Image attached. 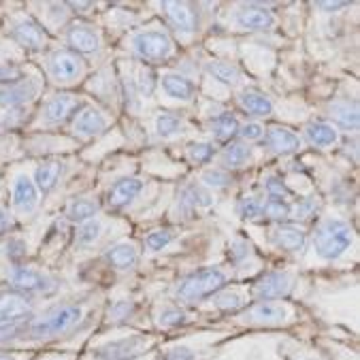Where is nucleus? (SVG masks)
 <instances>
[{
    "label": "nucleus",
    "instance_id": "obj_1",
    "mask_svg": "<svg viewBox=\"0 0 360 360\" xmlns=\"http://www.w3.org/2000/svg\"><path fill=\"white\" fill-rule=\"evenodd\" d=\"M84 318H86V311L82 305H75V303L58 305L39 318L32 316L30 320H26L22 326L20 339H34V341L56 339V337L73 333L84 322Z\"/></svg>",
    "mask_w": 360,
    "mask_h": 360
},
{
    "label": "nucleus",
    "instance_id": "obj_2",
    "mask_svg": "<svg viewBox=\"0 0 360 360\" xmlns=\"http://www.w3.org/2000/svg\"><path fill=\"white\" fill-rule=\"evenodd\" d=\"M226 285V275L220 269H200L194 271L190 275H186L184 279L177 281L175 285V299L184 305H192L196 301H202L207 297H213L215 292L224 290Z\"/></svg>",
    "mask_w": 360,
    "mask_h": 360
},
{
    "label": "nucleus",
    "instance_id": "obj_3",
    "mask_svg": "<svg viewBox=\"0 0 360 360\" xmlns=\"http://www.w3.org/2000/svg\"><path fill=\"white\" fill-rule=\"evenodd\" d=\"M354 243V231L347 222L328 218L314 233V250L322 260H339Z\"/></svg>",
    "mask_w": 360,
    "mask_h": 360
},
{
    "label": "nucleus",
    "instance_id": "obj_4",
    "mask_svg": "<svg viewBox=\"0 0 360 360\" xmlns=\"http://www.w3.org/2000/svg\"><path fill=\"white\" fill-rule=\"evenodd\" d=\"M152 347H154V337L143 333H128L94 345L90 352V360H139Z\"/></svg>",
    "mask_w": 360,
    "mask_h": 360
},
{
    "label": "nucleus",
    "instance_id": "obj_5",
    "mask_svg": "<svg viewBox=\"0 0 360 360\" xmlns=\"http://www.w3.org/2000/svg\"><path fill=\"white\" fill-rule=\"evenodd\" d=\"M130 49L136 58L146 62L167 60L173 53V41L162 28H146L130 37Z\"/></svg>",
    "mask_w": 360,
    "mask_h": 360
},
{
    "label": "nucleus",
    "instance_id": "obj_6",
    "mask_svg": "<svg viewBox=\"0 0 360 360\" xmlns=\"http://www.w3.org/2000/svg\"><path fill=\"white\" fill-rule=\"evenodd\" d=\"M239 322L248 326H285L292 322V309L281 301H258L248 309H241Z\"/></svg>",
    "mask_w": 360,
    "mask_h": 360
},
{
    "label": "nucleus",
    "instance_id": "obj_7",
    "mask_svg": "<svg viewBox=\"0 0 360 360\" xmlns=\"http://www.w3.org/2000/svg\"><path fill=\"white\" fill-rule=\"evenodd\" d=\"M47 73H49L51 82H56L60 86H70L84 77L86 66L77 53H73L70 49H58L47 60Z\"/></svg>",
    "mask_w": 360,
    "mask_h": 360
},
{
    "label": "nucleus",
    "instance_id": "obj_8",
    "mask_svg": "<svg viewBox=\"0 0 360 360\" xmlns=\"http://www.w3.org/2000/svg\"><path fill=\"white\" fill-rule=\"evenodd\" d=\"M9 283L15 288L20 295H49L53 292L58 283L51 275L32 269V266H15L9 273Z\"/></svg>",
    "mask_w": 360,
    "mask_h": 360
},
{
    "label": "nucleus",
    "instance_id": "obj_9",
    "mask_svg": "<svg viewBox=\"0 0 360 360\" xmlns=\"http://www.w3.org/2000/svg\"><path fill=\"white\" fill-rule=\"evenodd\" d=\"M295 288V277L290 273H269L254 285V297L258 301H279L285 299Z\"/></svg>",
    "mask_w": 360,
    "mask_h": 360
},
{
    "label": "nucleus",
    "instance_id": "obj_10",
    "mask_svg": "<svg viewBox=\"0 0 360 360\" xmlns=\"http://www.w3.org/2000/svg\"><path fill=\"white\" fill-rule=\"evenodd\" d=\"M160 9H165V15L177 34L192 37L198 30V15H196L192 5H188V3H162Z\"/></svg>",
    "mask_w": 360,
    "mask_h": 360
},
{
    "label": "nucleus",
    "instance_id": "obj_11",
    "mask_svg": "<svg viewBox=\"0 0 360 360\" xmlns=\"http://www.w3.org/2000/svg\"><path fill=\"white\" fill-rule=\"evenodd\" d=\"M66 43L73 53H96L101 49V34L94 26L77 22L66 30Z\"/></svg>",
    "mask_w": 360,
    "mask_h": 360
},
{
    "label": "nucleus",
    "instance_id": "obj_12",
    "mask_svg": "<svg viewBox=\"0 0 360 360\" xmlns=\"http://www.w3.org/2000/svg\"><path fill=\"white\" fill-rule=\"evenodd\" d=\"M32 318V301L20 292H5L0 295V326L24 322Z\"/></svg>",
    "mask_w": 360,
    "mask_h": 360
},
{
    "label": "nucleus",
    "instance_id": "obj_13",
    "mask_svg": "<svg viewBox=\"0 0 360 360\" xmlns=\"http://www.w3.org/2000/svg\"><path fill=\"white\" fill-rule=\"evenodd\" d=\"M107 124H109V120H107V115L101 109H96V107H84L77 113L75 122H73V132L79 139H94L101 132H105Z\"/></svg>",
    "mask_w": 360,
    "mask_h": 360
},
{
    "label": "nucleus",
    "instance_id": "obj_14",
    "mask_svg": "<svg viewBox=\"0 0 360 360\" xmlns=\"http://www.w3.org/2000/svg\"><path fill=\"white\" fill-rule=\"evenodd\" d=\"M13 207L20 215H30L39 207V190L28 175H18L13 181Z\"/></svg>",
    "mask_w": 360,
    "mask_h": 360
},
{
    "label": "nucleus",
    "instance_id": "obj_15",
    "mask_svg": "<svg viewBox=\"0 0 360 360\" xmlns=\"http://www.w3.org/2000/svg\"><path fill=\"white\" fill-rule=\"evenodd\" d=\"M235 22L245 30H271L277 20L264 5H245L241 11H237Z\"/></svg>",
    "mask_w": 360,
    "mask_h": 360
},
{
    "label": "nucleus",
    "instance_id": "obj_16",
    "mask_svg": "<svg viewBox=\"0 0 360 360\" xmlns=\"http://www.w3.org/2000/svg\"><path fill=\"white\" fill-rule=\"evenodd\" d=\"M11 37H13V41L18 45L26 47V49H32V51L43 49L45 43H47V34H45L43 26L37 24L34 20H22V22H18L13 26V30H11Z\"/></svg>",
    "mask_w": 360,
    "mask_h": 360
},
{
    "label": "nucleus",
    "instance_id": "obj_17",
    "mask_svg": "<svg viewBox=\"0 0 360 360\" xmlns=\"http://www.w3.org/2000/svg\"><path fill=\"white\" fill-rule=\"evenodd\" d=\"M143 190V181L136 177H124L113 184V188L107 192V205L111 209H124L128 207Z\"/></svg>",
    "mask_w": 360,
    "mask_h": 360
},
{
    "label": "nucleus",
    "instance_id": "obj_18",
    "mask_svg": "<svg viewBox=\"0 0 360 360\" xmlns=\"http://www.w3.org/2000/svg\"><path fill=\"white\" fill-rule=\"evenodd\" d=\"M77 107H79L77 96H73V94H56L43 107V122L45 124H60Z\"/></svg>",
    "mask_w": 360,
    "mask_h": 360
},
{
    "label": "nucleus",
    "instance_id": "obj_19",
    "mask_svg": "<svg viewBox=\"0 0 360 360\" xmlns=\"http://www.w3.org/2000/svg\"><path fill=\"white\" fill-rule=\"evenodd\" d=\"M160 86H162V92L173 98V101H179V103H190L196 94V88L194 84L179 75V73H165L160 77Z\"/></svg>",
    "mask_w": 360,
    "mask_h": 360
},
{
    "label": "nucleus",
    "instance_id": "obj_20",
    "mask_svg": "<svg viewBox=\"0 0 360 360\" xmlns=\"http://www.w3.org/2000/svg\"><path fill=\"white\" fill-rule=\"evenodd\" d=\"M266 146L275 154H292L301 148V139L292 130H288L283 126H273L266 132Z\"/></svg>",
    "mask_w": 360,
    "mask_h": 360
},
{
    "label": "nucleus",
    "instance_id": "obj_21",
    "mask_svg": "<svg viewBox=\"0 0 360 360\" xmlns=\"http://www.w3.org/2000/svg\"><path fill=\"white\" fill-rule=\"evenodd\" d=\"M213 205V196L207 188L198 186V184H190L181 190L179 194V209L184 213H194L198 209L211 207Z\"/></svg>",
    "mask_w": 360,
    "mask_h": 360
},
{
    "label": "nucleus",
    "instance_id": "obj_22",
    "mask_svg": "<svg viewBox=\"0 0 360 360\" xmlns=\"http://www.w3.org/2000/svg\"><path fill=\"white\" fill-rule=\"evenodd\" d=\"M328 115L333 117V122L339 126V128H343V130H358V122H360V115H358V105L352 101H335V103H330V107H328ZM335 126V128H337Z\"/></svg>",
    "mask_w": 360,
    "mask_h": 360
},
{
    "label": "nucleus",
    "instance_id": "obj_23",
    "mask_svg": "<svg viewBox=\"0 0 360 360\" xmlns=\"http://www.w3.org/2000/svg\"><path fill=\"white\" fill-rule=\"evenodd\" d=\"M305 139L311 143L314 148H320V150H328L333 148L335 143L339 141V130L333 126V124H326V122H314L305 128Z\"/></svg>",
    "mask_w": 360,
    "mask_h": 360
},
{
    "label": "nucleus",
    "instance_id": "obj_24",
    "mask_svg": "<svg viewBox=\"0 0 360 360\" xmlns=\"http://www.w3.org/2000/svg\"><path fill=\"white\" fill-rule=\"evenodd\" d=\"M273 243L285 252H301L305 248V233L299 226H277L271 233Z\"/></svg>",
    "mask_w": 360,
    "mask_h": 360
},
{
    "label": "nucleus",
    "instance_id": "obj_25",
    "mask_svg": "<svg viewBox=\"0 0 360 360\" xmlns=\"http://www.w3.org/2000/svg\"><path fill=\"white\" fill-rule=\"evenodd\" d=\"M107 260H109V264H111L113 269H117V271H130V269H134L136 262H139V250H136L134 243H128V241L115 243V245L107 252Z\"/></svg>",
    "mask_w": 360,
    "mask_h": 360
},
{
    "label": "nucleus",
    "instance_id": "obj_26",
    "mask_svg": "<svg viewBox=\"0 0 360 360\" xmlns=\"http://www.w3.org/2000/svg\"><path fill=\"white\" fill-rule=\"evenodd\" d=\"M239 105L243 111H248L250 115L256 117H266L273 113V103L266 94L258 92V90H243L239 92Z\"/></svg>",
    "mask_w": 360,
    "mask_h": 360
},
{
    "label": "nucleus",
    "instance_id": "obj_27",
    "mask_svg": "<svg viewBox=\"0 0 360 360\" xmlns=\"http://www.w3.org/2000/svg\"><path fill=\"white\" fill-rule=\"evenodd\" d=\"M62 173H64V165L58 162V160H51V162L41 165L37 169V173H34V186H37V190H41V192L53 190L56 184L60 181Z\"/></svg>",
    "mask_w": 360,
    "mask_h": 360
},
{
    "label": "nucleus",
    "instance_id": "obj_28",
    "mask_svg": "<svg viewBox=\"0 0 360 360\" xmlns=\"http://www.w3.org/2000/svg\"><path fill=\"white\" fill-rule=\"evenodd\" d=\"M34 86H26V84H15V86H5L0 88V107H20L24 103H28L34 96Z\"/></svg>",
    "mask_w": 360,
    "mask_h": 360
},
{
    "label": "nucleus",
    "instance_id": "obj_29",
    "mask_svg": "<svg viewBox=\"0 0 360 360\" xmlns=\"http://www.w3.org/2000/svg\"><path fill=\"white\" fill-rule=\"evenodd\" d=\"M211 303L215 309H220L224 314H237L248 305V297L241 295L239 290H220L211 297Z\"/></svg>",
    "mask_w": 360,
    "mask_h": 360
},
{
    "label": "nucleus",
    "instance_id": "obj_30",
    "mask_svg": "<svg viewBox=\"0 0 360 360\" xmlns=\"http://www.w3.org/2000/svg\"><path fill=\"white\" fill-rule=\"evenodd\" d=\"M207 73L213 75L218 82L226 84V86H239L241 84V70L224 60H211L207 62Z\"/></svg>",
    "mask_w": 360,
    "mask_h": 360
},
{
    "label": "nucleus",
    "instance_id": "obj_31",
    "mask_svg": "<svg viewBox=\"0 0 360 360\" xmlns=\"http://www.w3.org/2000/svg\"><path fill=\"white\" fill-rule=\"evenodd\" d=\"M209 130H211V134H213L215 139H218V141H231V139L239 132V120H237L233 113L224 111V113L215 115V117L211 120Z\"/></svg>",
    "mask_w": 360,
    "mask_h": 360
},
{
    "label": "nucleus",
    "instance_id": "obj_32",
    "mask_svg": "<svg viewBox=\"0 0 360 360\" xmlns=\"http://www.w3.org/2000/svg\"><path fill=\"white\" fill-rule=\"evenodd\" d=\"M250 158H252V150L248 143H231V146L224 148L220 160L224 169H241L250 162Z\"/></svg>",
    "mask_w": 360,
    "mask_h": 360
},
{
    "label": "nucleus",
    "instance_id": "obj_33",
    "mask_svg": "<svg viewBox=\"0 0 360 360\" xmlns=\"http://www.w3.org/2000/svg\"><path fill=\"white\" fill-rule=\"evenodd\" d=\"M96 213H98V205L90 198H75L66 209L68 220L75 222V224H84L88 220H94Z\"/></svg>",
    "mask_w": 360,
    "mask_h": 360
},
{
    "label": "nucleus",
    "instance_id": "obj_34",
    "mask_svg": "<svg viewBox=\"0 0 360 360\" xmlns=\"http://www.w3.org/2000/svg\"><path fill=\"white\" fill-rule=\"evenodd\" d=\"M156 132L160 139H173L184 132V120L175 113H160L156 117Z\"/></svg>",
    "mask_w": 360,
    "mask_h": 360
},
{
    "label": "nucleus",
    "instance_id": "obj_35",
    "mask_svg": "<svg viewBox=\"0 0 360 360\" xmlns=\"http://www.w3.org/2000/svg\"><path fill=\"white\" fill-rule=\"evenodd\" d=\"M262 213L266 215L269 220L275 222H283L292 215V205L288 202L285 198H266L262 202Z\"/></svg>",
    "mask_w": 360,
    "mask_h": 360
},
{
    "label": "nucleus",
    "instance_id": "obj_36",
    "mask_svg": "<svg viewBox=\"0 0 360 360\" xmlns=\"http://www.w3.org/2000/svg\"><path fill=\"white\" fill-rule=\"evenodd\" d=\"M186 311L181 309V307H177V305H167V307H162L160 311H158V318H156V322H158V326L160 328H177V326H181V324H186Z\"/></svg>",
    "mask_w": 360,
    "mask_h": 360
},
{
    "label": "nucleus",
    "instance_id": "obj_37",
    "mask_svg": "<svg viewBox=\"0 0 360 360\" xmlns=\"http://www.w3.org/2000/svg\"><path fill=\"white\" fill-rule=\"evenodd\" d=\"M101 233H103V222L101 220H88V222H84V224H79V231H77V243L79 245H92V243H96L98 241V237H101Z\"/></svg>",
    "mask_w": 360,
    "mask_h": 360
},
{
    "label": "nucleus",
    "instance_id": "obj_38",
    "mask_svg": "<svg viewBox=\"0 0 360 360\" xmlns=\"http://www.w3.org/2000/svg\"><path fill=\"white\" fill-rule=\"evenodd\" d=\"M213 152H215L213 146H211V143H205V141H198V143L188 146V158L194 165H207L213 158Z\"/></svg>",
    "mask_w": 360,
    "mask_h": 360
},
{
    "label": "nucleus",
    "instance_id": "obj_39",
    "mask_svg": "<svg viewBox=\"0 0 360 360\" xmlns=\"http://www.w3.org/2000/svg\"><path fill=\"white\" fill-rule=\"evenodd\" d=\"M160 360H198V352L192 345L177 343L160 354Z\"/></svg>",
    "mask_w": 360,
    "mask_h": 360
},
{
    "label": "nucleus",
    "instance_id": "obj_40",
    "mask_svg": "<svg viewBox=\"0 0 360 360\" xmlns=\"http://www.w3.org/2000/svg\"><path fill=\"white\" fill-rule=\"evenodd\" d=\"M237 213L245 220H256L258 215H262V202L256 196H243L237 205Z\"/></svg>",
    "mask_w": 360,
    "mask_h": 360
},
{
    "label": "nucleus",
    "instance_id": "obj_41",
    "mask_svg": "<svg viewBox=\"0 0 360 360\" xmlns=\"http://www.w3.org/2000/svg\"><path fill=\"white\" fill-rule=\"evenodd\" d=\"M136 88L143 96H150L156 88V75L154 70L148 66H141L139 68V75H136Z\"/></svg>",
    "mask_w": 360,
    "mask_h": 360
},
{
    "label": "nucleus",
    "instance_id": "obj_42",
    "mask_svg": "<svg viewBox=\"0 0 360 360\" xmlns=\"http://www.w3.org/2000/svg\"><path fill=\"white\" fill-rule=\"evenodd\" d=\"M202 184L207 188H226L233 184L231 175L222 169H213V171H205L202 173Z\"/></svg>",
    "mask_w": 360,
    "mask_h": 360
},
{
    "label": "nucleus",
    "instance_id": "obj_43",
    "mask_svg": "<svg viewBox=\"0 0 360 360\" xmlns=\"http://www.w3.org/2000/svg\"><path fill=\"white\" fill-rule=\"evenodd\" d=\"M175 239V235L171 233V231H154V233H150L148 235V239H146V245H148V250H152V252H160V250H165L171 241Z\"/></svg>",
    "mask_w": 360,
    "mask_h": 360
},
{
    "label": "nucleus",
    "instance_id": "obj_44",
    "mask_svg": "<svg viewBox=\"0 0 360 360\" xmlns=\"http://www.w3.org/2000/svg\"><path fill=\"white\" fill-rule=\"evenodd\" d=\"M262 186H264V190H266L269 198H285V196H288V190H285L283 181H281V179H277L275 175H269V177L262 181Z\"/></svg>",
    "mask_w": 360,
    "mask_h": 360
},
{
    "label": "nucleus",
    "instance_id": "obj_45",
    "mask_svg": "<svg viewBox=\"0 0 360 360\" xmlns=\"http://www.w3.org/2000/svg\"><path fill=\"white\" fill-rule=\"evenodd\" d=\"M134 311V303L130 301H117L111 309H109V316L113 322H126Z\"/></svg>",
    "mask_w": 360,
    "mask_h": 360
},
{
    "label": "nucleus",
    "instance_id": "obj_46",
    "mask_svg": "<svg viewBox=\"0 0 360 360\" xmlns=\"http://www.w3.org/2000/svg\"><path fill=\"white\" fill-rule=\"evenodd\" d=\"M243 141H258L264 136V126L258 124V122H248L243 126H239V132H237Z\"/></svg>",
    "mask_w": 360,
    "mask_h": 360
},
{
    "label": "nucleus",
    "instance_id": "obj_47",
    "mask_svg": "<svg viewBox=\"0 0 360 360\" xmlns=\"http://www.w3.org/2000/svg\"><path fill=\"white\" fill-rule=\"evenodd\" d=\"M22 77V70L18 66H9V64H3L0 66V82L7 84V86H15Z\"/></svg>",
    "mask_w": 360,
    "mask_h": 360
},
{
    "label": "nucleus",
    "instance_id": "obj_48",
    "mask_svg": "<svg viewBox=\"0 0 360 360\" xmlns=\"http://www.w3.org/2000/svg\"><path fill=\"white\" fill-rule=\"evenodd\" d=\"M318 209V202L316 200H311V198H307V200H301L295 209H292V215L295 218H309V215H314V211Z\"/></svg>",
    "mask_w": 360,
    "mask_h": 360
},
{
    "label": "nucleus",
    "instance_id": "obj_49",
    "mask_svg": "<svg viewBox=\"0 0 360 360\" xmlns=\"http://www.w3.org/2000/svg\"><path fill=\"white\" fill-rule=\"evenodd\" d=\"M231 254H233V258H235V260H239V258H243V256H248V254H250V245H248L245 241H235V243H233Z\"/></svg>",
    "mask_w": 360,
    "mask_h": 360
},
{
    "label": "nucleus",
    "instance_id": "obj_50",
    "mask_svg": "<svg viewBox=\"0 0 360 360\" xmlns=\"http://www.w3.org/2000/svg\"><path fill=\"white\" fill-rule=\"evenodd\" d=\"M11 229V215L7 209L0 207V233H7Z\"/></svg>",
    "mask_w": 360,
    "mask_h": 360
},
{
    "label": "nucleus",
    "instance_id": "obj_51",
    "mask_svg": "<svg viewBox=\"0 0 360 360\" xmlns=\"http://www.w3.org/2000/svg\"><path fill=\"white\" fill-rule=\"evenodd\" d=\"M316 7H318V9H324L326 13H333V11H337V9L349 7V3H318Z\"/></svg>",
    "mask_w": 360,
    "mask_h": 360
},
{
    "label": "nucleus",
    "instance_id": "obj_52",
    "mask_svg": "<svg viewBox=\"0 0 360 360\" xmlns=\"http://www.w3.org/2000/svg\"><path fill=\"white\" fill-rule=\"evenodd\" d=\"M0 360H20V356L13 352H0Z\"/></svg>",
    "mask_w": 360,
    "mask_h": 360
},
{
    "label": "nucleus",
    "instance_id": "obj_53",
    "mask_svg": "<svg viewBox=\"0 0 360 360\" xmlns=\"http://www.w3.org/2000/svg\"><path fill=\"white\" fill-rule=\"evenodd\" d=\"M299 360H324L322 356H316V354H309V356H303V358H299Z\"/></svg>",
    "mask_w": 360,
    "mask_h": 360
}]
</instances>
